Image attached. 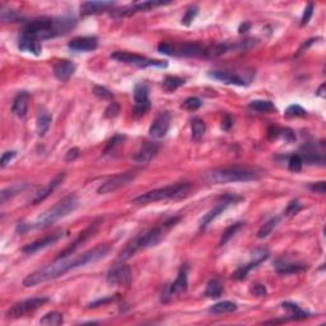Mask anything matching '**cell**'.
I'll return each mask as SVG.
<instances>
[{
    "label": "cell",
    "instance_id": "obj_1",
    "mask_svg": "<svg viewBox=\"0 0 326 326\" xmlns=\"http://www.w3.org/2000/svg\"><path fill=\"white\" fill-rule=\"evenodd\" d=\"M110 251L111 247L109 245H98L94 249L88 250V251L80 254V255L57 257L54 263L49 264V265L42 268V269L36 270L34 273H31L30 275H27L23 280V286L35 287L37 284L45 283L47 280L59 278V276L70 272V270L97 263V261L105 259L110 254Z\"/></svg>",
    "mask_w": 326,
    "mask_h": 326
},
{
    "label": "cell",
    "instance_id": "obj_2",
    "mask_svg": "<svg viewBox=\"0 0 326 326\" xmlns=\"http://www.w3.org/2000/svg\"><path fill=\"white\" fill-rule=\"evenodd\" d=\"M74 18L61 17V18H37V19L30 20L23 28V34L31 37H35L36 40L43 41L60 36V35L69 32L75 26Z\"/></svg>",
    "mask_w": 326,
    "mask_h": 326
},
{
    "label": "cell",
    "instance_id": "obj_3",
    "mask_svg": "<svg viewBox=\"0 0 326 326\" xmlns=\"http://www.w3.org/2000/svg\"><path fill=\"white\" fill-rule=\"evenodd\" d=\"M179 222H180V217H173V218H170L167 222H164L162 226L152 228V230L148 231V232L140 235V236H138L137 238H134V240L131 241L123 251H121L120 255H119V260H127L133 256V255H135L138 251H140V250L149 249V247H153L156 246V245H158V243L163 240V237H164L166 232H168V231H170L172 227L176 226Z\"/></svg>",
    "mask_w": 326,
    "mask_h": 326
},
{
    "label": "cell",
    "instance_id": "obj_4",
    "mask_svg": "<svg viewBox=\"0 0 326 326\" xmlns=\"http://www.w3.org/2000/svg\"><path fill=\"white\" fill-rule=\"evenodd\" d=\"M190 190H191V185L187 181L172 183V185H168L166 187H161V189L152 190V191L142 194L139 197L134 198L131 200V203L138 204V205H144V204L156 203V201H161V200L183 199L189 195Z\"/></svg>",
    "mask_w": 326,
    "mask_h": 326
},
{
    "label": "cell",
    "instance_id": "obj_5",
    "mask_svg": "<svg viewBox=\"0 0 326 326\" xmlns=\"http://www.w3.org/2000/svg\"><path fill=\"white\" fill-rule=\"evenodd\" d=\"M78 204L79 203H78V199L75 195H68L64 199H61L60 201H57L53 208L47 209L45 213L41 214L36 219V222L31 224V227L36 228V230L47 228V227H50L51 224H54L57 220H60L64 217L73 213L74 210L78 208Z\"/></svg>",
    "mask_w": 326,
    "mask_h": 326
},
{
    "label": "cell",
    "instance_id": "obj_6",
    "mask_svg": "<svg viewBox=\"0 0 326 326\" xmlns=\"http://www.w3.org/2000/svg\"><path fill=\"white\" fill-rule=\"evenodd\" d=\"M260 173L250 168L241 167H230L213 170L205 175V180L210 183H228V182H247L257 180Z\"/></svg>",
    "mask_w": 326,
    "mask_h": 326
},
{
    "label": "cell",
    "instance_id": "obj_7",
    "mask_svg": "<svg viewBox=\"0 0 326 326\" xmlns=\"http://www.w3.org/2000/svg\"><path fill=\"white\" fill-rule=\"evenodd\" d=\"M158 51L163 55L177 57H204L209 56V49L204 47L199 43H158Z\"/></svg>",
    "mask_w": 326,
    "mask_h": 326
},
{
    "label": "cell",
    "instance_id": "obj_8",
    "mask_svg": "<svg viewBox=\"0 0 326 326\" xmlns=\"http://www.w3.org/2000/svg\"><path fill=\"white\" fill-rule=\"evenodd\" d=\"M111 59L120 61L129 65H135L138 68H167L168 63L163 60H153L145 56L138 55V54L127 53V51H116L111 55Z\"/></svg>",
    "mask_w": 326,
    "mask_h": 326
},
{
    "label": "cell",
    "instance_id": "obj_9",
    "mask_svg": "<svg viewBox=\"0 0 326 326\" xmlns=\"http://www.w3.org/2000/svg\"><path fill=\"white\" fill-rule=\"evenodd\" d=\"M241 199H242V198L237 197V195H232V194L223 195V197L218 200V203H217L208 213L204 214V216L201 217V219H200L199 222L200 230H205L206 227L209 226V224L216 219L217 217H219L220 214L223 213L228 206L232 205V204H236L237 201H240Z\"/></svg>",
    "mask_w": 326,
    "mask_h": 326
},
{
    "label": "cell",
    "instance_id": "obj_10",
    "mask_svg": "<svg viewBox=\"0 0 326 326\" xmlns=\"http://www.w3.org/2000/svg\"><path fill=\"white\" fill-rule=\"evenodd\" d=\"M49 302V298L47 297H34V298H28V300H24L22 302H18L16 305L10 307L8 309L7 316L8 317H22L24 316L26 313L32 312L35 309L40 308L41 306H43L45 303Z\"/></svg>",
    "mask_w": 326,
    "mask_h": 326
},
{
    "label": "cell",
    "instance_id": "obj_11",
    "mask_svg": "<svg viewBox=\"0 0 326 326\" xmlns=\"http://www.w3.org/2000/svg\"><path fill=\"white\" fill-rule=\"evenodd\" d=\"M134 100L135 106L133 109V115L135 117L143 116L150 109L149 101V91L145 83H139L134 88Z\"/></svg>",
    "mask_w": 326,
    "mask_h": 326
},
{
    "label": "cell",
    "instance_id": "obj_12",
    "mask_svg": "<svg viewBox=\"0 0 326 326\" xmlns=\"http://www.w3.org/2000/svg\"><path fill=\"white\" fill-rule=\"evenodd\" d=\"M134 177H135V175H134L133 172L119 173L116 176L111 177V179H109L107 181H105V182L97 189V193L101 194V195L113 193V191H116V190L129 185V183L134 180Z\"/></svg>",
    "mask_w": 326,
    "mask_h": 326
},
{
    "label": "cell",
    "instance_id": "obj_13",
    "mask_svg": "<svg viewBox=\"0 0 326 326\" xmlns=\"http://www.w3.org/2000/svg\"><path fill=\"white\" fill-rule=\"evenodd\" d=\"M106 279L110 286H129L133 279V274L129 265L121 264L109 272Z\"/></svg>",
    "mask_w": 326,
    "mask_h": 326
},
{
    "label": "cell",
    "instance_id": "obj_14",
    "mask_svg": "<svg viewBox=\"0 0 326 326\" xmlns=\"http://www.w3.org/2000/svg\"><path fill=\"white\" fill-rule=\"evenodd\" d=\"M171 125V115L168 111H162L156 116L149 127V135L154 139H162L167 135Z\"/></svg>",
    "mask_w": 326,
    "mask_h": 326
},
{
    "label": "cell",
    "instance_id": "obj_15",
    "mask_svg": "<svg viewBox=\"0 0 326 326\" xmlns=\"http://www.w3.org/2000/svg\"><path fill=\"white\" fill-rule=\"evenodd\" d=\"M100 222H101V220H97V222L91 223L90 227H87L83 232L79 233V236H78L77 240L74 241V242L70 243L67 249H64L63 251L59 254V256H57V257H67V256H70V255H73V254L75 253V251H77V250L79 249L80 246H82V243L86 242V241L88 240L90 237H92L94 233L97 232V228H98V226H100Z\"/></svg>",
    "mask_w": 326,
    "mask_h": 326
},
{
    "label": "cell",
    "instance_id": "obj_16",
    "mask_svg": "<svg viewBox=\"0 0 326 326\" xmlns=\"http://www.w3.org/2000/svg\"><path fill=\"white\" fill-rule=\"evenodd\" d=\"M187 290V270L181 269L179 275H177L176 280L173 282L170 286H166V288L163 290L162 293V301H167L172 298L173 296L181 294V293L186 292Z\"/></svg>",
    "mask_w": 326,
    "mask_h": 326
},
{
    "label": "cell",
    "instance_id": "obj_17",
    "mask_svg": "<svg viewBox=\"0 0 326 326\" xmlns=\"http://www.w3.org/2000/svg\"><path fill=\"white\" fill-rule=\"evenodd\" d=\"M61 237H63V232L53 233V235H49V236H45L42 237V238H40V240L35 241V242L28 243L27 246L23 247L22 251H23L24 254H27V255H32V254L37 253V251H40V250L47 249V247L53 246L54 243H56L57 241L60 240Z\"/></svg>",
    "mask_w": 326,
    "mask_h": 326
},
{
    "label": "cell",
    "instance_id": "obj_18",
    "mask_svg": "<svg viewBox=\"0 0 326 326\" xmlns=\"http://www.w3.org/2000/svg\"><path fill=\"white\" fill-rule=\"evenodd\" d=\"M65 176H67V175H65V172H60L59 175H56V176L54 177L50 182L47 183L46 186L42 187L40 191H37V193L35 194V197L32 198V200H31V204L36 205V204L41 203V201H43V200L46 199V198L50 197V194H53L54 191H55V190L60 186L61 183H63Z\"/></svg>",
    "mask_w": 326,
    "mask_h": 326
},
{
    "label": "cell",
    "instance_id": "obj_19",
    "mask_svg": "<svg viewBox=\"0 0 326 326\" xmlns=\"http://www.w3.org/2000/svg\"><path fill=\"white\" fill-rule=\"evenodd\" d=\"M70 50L77 51V53H90L96 50L98 46V40L94 36H84L73 38L68 43Z\"/></svg>",
    "mask_w": 326,
    "mask_h": 326
},
{
    "label": "cell",
    "instance_id": "obj_20",
    "mask_svg": "<svg viewBox=\"0 0 326 326\" xmlns=\"http://www.w3.org/2000/svg\"><path fill=\"white\" fill-rule=\"evenodd\" d=\"M18 49L23 53L34 54L35 56H40L42 54V45H41L40 41L36 40L35 37L23 34V32L18 38Z\"/></svg>",
    "mask_w": 326,
    "mask_h": 326
},
{
    "label": "cell",
    "instance_id": "obj_21",
    "mask_svg": "<svg viewBox=\"0 0 326 326\" xmlns=\"http://www.w3.org/2000/svg\"><path fill=\"white\" fill-rule=\"evenodd\" d=\"M157 153H158V144L153 143V142H146L138 150V153L133 157V160L134 162L139 163V164H146L153 160Z\"/></svg>",
    "mask_w": 326,
    "mask_h": 326
},
{
    "label": "cell",
    "instance_id": "obj_22",
    "mask_svg": "<svg viewBox=\"0 0 326 326\" xmlns=\"http://www.w3.org/2000/svg\"><path fill=\"white\" fill-rule=\"evenodd\" d=\"M75 70H77L75 64L64 59V60H59L54 65V75L61 82H68L70 78L73 77Z\"/></svg>",
    "mask_w": 326,
    "mask_h": 326
},
{
    "label": "cell",
    "instance_id": "obj_23",
    "mask_svg": "<svg viewBox=\"0 0 326 326\" xmlns=\"http://www.w3.org/2000/svg\"><path fill=\"white\" fill-rule=\"evenodd\" d=\"M210 78H213L216 80H219L222 83L226 84H232V86H247V83L245 82V79L237 75L235 73H231V72H226V70H213V72H209L208 73Z\"/></svg>",
    "mask_w": 326,
    "mask_h": 326
},
{
    "label": "cell",
    "instance_id": "obj_24",
    "mask_svg": "<svg viewBox=\"0 0 326 326\" xmlns=\"http://www.w3.org/2000/svg\"><path fill=\"white\" fill-rule=\"evenodd\" d=\"M113 7H115V3L112 1H86L80 5V12H82V16H90V14L106 12Z\"/></svg>",
    "mask_w": 326,
    "mask_h": 326
},
{
    "label": "cell",
    "instance_id": "obj_25",
    "mask_svg": "<svg viewBox=\"0 0 326 326\" xmlns=\"http://www.w3.org/2000/svg\"><path fill=\"white\" fill-rule=\"evenodd\" d=\"M164 4H168V3H164V1H143V3H138V4H134V5H131V7L129 8H125L124 10H116V12H119V17H123V16H133V14L138 13V12H148V10H150L152 8H156V7H160V5H164Z\"/></svg>",
    "mask_w": 326,
    "mask_h": 326
},
{
    "label": "cell",
    "instance_id": "obj_26",
    "mask_svg": "<svg viewBox=\"0 0 326 326\" xmlns=\"http://www.w3.org/2000/svg\"><path fill=\"white\" fill-rule=\"evenodd\" d=\"M28 100H30V94L24 92V91L19 92L13 101L12 112L17 117H20V119L26 116L27 111H28Z\"/></svg>",
    "mask_w": 326,
    "mask_h": 326
},
{
    "label": "cell",
    "instance_id": "obj_27",
    "mask_svg": "<svg viewBox=\"0 0 326 326\" xmlns=\"http://www.w3.org/2000/svg\"><path fill=\"white\" fill-rule=\"evenodd\" d=\"M275 269L279 274H294V273H301L303 270L307 269L306 265L303 264H297V263H290V261H287V260L280 259L275 263Z\"/></svg>",
    "mask_w": 326,
    "mask_h": 326
},
{
    "label": "cell",
    "instance_id": "obj_28",
    "mask_svg": "<svg viewBox=\"0 0 326 326\" xmlns=\"http://www.w3.org/2000/svg\"><path fill=\"white\" fill-rule=\"evenodd\" d=\"M51 121H53V116L50 113L45 110L40 111L36 120V133L38 137H43L47 133V130L51 125Z\"/></svg>",
    "mask_w": 326,
    "mask_h": 326
},
{
    "label": "cell",
    "instance_id": "obj_29",
    "mask_svg": "<svg viewBox=\"0 0 326 326\" xmlns=\"http://www.w3.org/2000/svg\"><path fill=\"white\" fill-rule=\"evenodd\" d=\"M249 107L251 110L257 111L261 113H273L276 111V107L272 101L265 100H255L253 102H250Z\"/></svg>",
    "mask_w": 326,
    "mask_h": 326
},
{
    "label": "cell",
    "instance_id": "obj_30",
    "mask_svg": "<svg viewBox=\"0 0 326 326\" xmlns=\"http://www.w3.org/2000/svg\"><path fill=\"white\" fill-rule=\"evenodd\" d=\"M237 309V305L235 302H231V301H222V302H218L216 305L209 308L210 313H214V315H224V313H231L235 312Z\"/></svg>",
    "mask_w": 326,
    "mask_h": 326
},
{
    "label": "cell",
    "instance_id": "obj_31",
    "mask_svg": "<svg viewBox=\"0 0 326 326\" xmlns=\"http://www.w3.org/2000/svg\"><path fill=\"white\" fill-rule=\"evenodd\" d=\"M282 306H283L284 309H287V311L290 312V317H288V320H300V319H306V317H308V313L305 312L303 309H301L300 307L297 306V305H294V303L284 302Z\"/></svg>",
    "mask_w": 326,
    "mask_h": 326
},
{
    "label": "cell",
    "instance_id": "obj_32",
    "mask_svg": "<svg viewBox=\"0 0 326 326\" xmlns=\"http://www.w3.org/2000/svg\"><path fill=\"white\" fill-rule=\"evenodd\" d=\"M223 293V287L218 279H212L208 282L205 290V296L209 298H219Z\"/></svg>",
    "mask_w": 326,
    "mask_h": 326
},
{
    "label": "cell",
    "instance_id": "obj_33",
    "mask_svg": "<svg viewBox=\"0 0 326 326\" xmlns=\"http://www.w3.org/2000/svg\"><path fill=\"white\" fill-rule=\"evenodd\" d=\"M183 84H185V80H183L182 78L168 75V77H166L163 79L162 86L163 90L166 91V92H168V93H171V92H175L177 88H180V87L183 86Z\"/></svg>",
    "mask_w": 326,
    "mask_h": 326
},
{
    "label": "cell",
    "instance_id": "obj_34",
    "mask_svg": "<svg viewBox=\"0 0 326 326\" xmlns=\"http://www.w3.org/2000/svg\"><path fill=\"white\" fill-rule=\"evenodd\" d=\"M27 187L26 183H16V185H12V186L7 187V189H4L0 194V200H1V203H5L8 199L10 198L16 197L17 194H19L22 190H24Z\"/></svg>",
    "mask_w": 326,
    "mask_h": 326
},
{
    "label": "cell",
    "instance_id": "obj_35",
    "mask_svg": "<svg viewBox=\"0 0 326 326\" xmlns=\"http://www.w3.org/2000/svg\"><path fill=\"white\" fill-rule=\"evenodd\" d=\"M205 123L199 117H195L191 120V134H193L194 140H200L205 134Z\"/></svg>",
    "mask_w": 326,
    "mask_h": 326
},
{
    "label": "cell",
    "instance_id": "obj_36",
    "mask_svg": "<svg viewBox=\"0 0 326 326\" xmlns=\"http://www.w3.org/2000/svg\"><path fill=\"white\" fill-rule=\"evenodd\" d=\"M63 323H64L63 315H61L60 312H56V311L46 313V315H45V316L40 320L41 325L57 326V325H61Z\"/></svg>",
    "mask_w": 326,
    "mask_h": 326
},
{
    "label": "cell",
    "instance_id": "obj_37",
    "mask_svg": "<svg viewBox=\"0 0 326 326\" xmlns=\"http://www.w3.org/2000/svg\"><path fill=\"white\" fill-rule=\"evenodd\" d=\"M278 223H279V217H274V218L268 220V222H266L265 224H263L261 228L257 231V238H265V237L269 236L270 233L273 232L274 228L278 226Z\"/></svg>",
    "mask_w": 326,
    "mask_h": 326
},
{
    "label": "cell",
    "instance_id": "obj_38",
    "mask_svg": "<svg viewBox=\"0 0 326 326\" xmlns=\"http://www.w3.org/2000/svg\"><path fill=\"white\" fill-rule=\"evenodd\" d=\"M242 226H243L242 222H238V223H235V224H232V226L228 227V228H227V230L222 233V237H220V242H219L220 246L226 245V243L228 242V241H230L231 238H232V237L241 230V228H242Z\"/></svg>",
    "mask_w": 326,
    "mask_h": 326
},
{
    "label": "cell",
    "instance_id": "obj_39",
    "mask_svg": "<svg viewBox=\"0 0 326 326\" xmlns=\"http://www.w3.org/2000/svg\"><path fill=\"white\" fill-rule=\"evenodd\" d=\"M256 264L255 263H253V261H250L249 264H246V265H242V266H240V268H238V269L236 270V272H235V273L232 274V278L235 280H242V279H245V278H246L247 276V274L250 273V270H253L254 268H256Z\"/></svg>",
    "mask_w": 326,
    "mask_h": 326
},
{
    "label": "cell",
    "instance_id": "obj_40",
    "mask_svg": "<svg viewBox=\"0 0 326 326\" xmlns=\"http://www.w3.org/2000/svg\"><path fill=\"white\" fill-rule=\"evenodd\" d=\"M268 257H269V250L265 249V247H259V249H256L255 251H253L251 261L259 266L260 264L263 263V261H265Z\"/></svg>",
    "mask_w": 326,
    "mask_h": 326
},
{
    "label": "cell",
    "instance_id": "obj_41",
    "mask_svg": "<svg viewBox=\"0 0 326 326\" xmlns=\"http://www.w3.org/2000/svg\"><path fill=\"white\" fill-rule=\"evenodd\" d=\"M198 13H199V8H198L197 5H193V7H190L189 9L186 10V13H185V16H183V17H182V20H181V23H182L183 26L189 27L190 24L193 23L194 19L197 18Z\"/></svg>",
    "mask_w": 326,
    "mask_h": 326
},
{
    "label": "cell",
    "instance_id": "obj_42",
    "mask_svg": "<svg viewBox=\"0 0 326 326\" xmlns=\"http://www.w3.org/2000/svg\"><path fill=\"white\" fill-rule=\"evenodd\" d=\"M303 161L300 154H292L288 160V168L292 172H300L302 170Z\"/></svg>",
    "mask_w": 326,
    "mask_h": 326
},
{
    "label": "cell",
    "instance_id": "obj_43",
    "mask_svg": "<svg viewBox=\"0 0 326 326\" xmlns=\"http://www.w3.org/2000/svg\"><path fill=\"white\" fill-rule=\"evenodd\" d=\"M201 105H203V102H201L200 98H198V97H189V98L183 101L182 107L189 111H197L198 109L201 107Z\"/></svg>",
    "mask_w": 326,
    "mask_h": 326
},
{
    "label": "cell",
    "instance_id": "obj_44",
    "mask_svg": "<svg viewBox=\"0 0 326 326\" xmlns=\"http://www.w3.org/2000/svg\"><path fill=\"white\" fill-rule=\"evenodd\" d=\"M22 19V16L17 13L16 10L3 9L1 10V20L3 22H18Z\"/></svg>",
    "mask_w": 326,
    "mask_h": 326
},
{
    "label": "cell",
    "instance_id": "obj_45",
    "mask_svg": "<svg viewBox=\"0 0 326 326\" xmlns=\"http://www.w3.org/2000/svg\"><path fill=\"white\" fill-rule=\"evenodd\" d=\"M306 110L302 109L300 105H292L286 110V115L287 117H300V116H306Z\"/></svg>",
    "mask_w": 326,
    "mask_h": 326
},
{
    "label": "cell",
    "instance_id": "obj_46",
    "mask_svg": "<svg viewBox=\"0 0 326 326\" xmlns=\"http://www.w3.org/2000/svg\"><path fill=\"white\" fill-rule=\"evenodd\" d=\"M301 208H302V205H301L300 200L293 199V200H290V204L287 205L286 210H284V214H286L287 217L294 216V214H297L298 212H300Z\"/></svg>",
    "mask_w": 326,
    "mask_h": 326
},
{
    "label": "cell",
    "instance_id": "obj_47",
    "mask_svg": "<svg viewBox=\"0 0 326 326\" xmlns=\"http://www.w3.org/2000/svg\"><path fill=\"white\" fill-rule=\"evenodd\" d=\"M93 93L96 94L97 97L102 98V100H112L113 98L112 93H111L110 91L107 90V88H105V87H101V86L94 87Z\"/></svg>",
    "mask_w": 326,
    "mask_h": 326
},
{
    "label": "cell",
    "instance_id": "obj_48",
    "mask_svg": "<svg viewBox=\"0 0 326 326\" xmlns=\"http://www.w3.org/2000/svg\"><path fill=\"white\" fill-rule=\"evenodd\" d=\"M124 140H125V137H124V135H119V134L115 135L112 139L109 140V143H107V145H106V149H105V153H109V152L112 150L115 146L119 145L120 143H123Z\"/></svg>",
    "mask_w": 326,
    "mask_h": 326
},
{
    "label": "cell",
    "instance_id": "obj_49",
    "mask_svg": "<svg viewBox=\"0 0 326 326\" xmlns=\"http://www.w3.org/2000/svg\"><path fill=\"white\" fill-rule=\"evenodd\" d=\"M119 112H120V106H119V103L111 102L110 105H109V107L106 109V111H105V115H106V117L112 119V117H116L117 115H119Z\"/></svg>",
    "mask_w": 326,
    "mask_h": 326
},
{
    "label": "cell",
    "instance_id": "obj_50",
    "mask_svg": "<svg viewBox=\"0 0 326 326\" xmlns=\"http://www.w3.org/2000/svg\"><path fill=\"white\" fill-rule=\"evenodd\" d=\"M117 298H119L117 296H110V297H106V298H101V300H97V301H94V302H91L90 305H88V307H90V308H96V307H98V306H103V305H107V303L113 302V301L117 300Z\"/></svg>",
    "mask_w": 326,
    "mask_h": 326
},
{
    "label": "cell",
    "instance_id": "obj_51",
    "mask_svg": "<svg viewBox=\"0 0 326 326\" xmlns=\"http://www.w3.org/2000/svg\"><path fill=\"white\" fill-rule=\"evenodd\" d=\"M313 14V4H308L306 8H305V12H303L302 19H301V26H306L309 22L311 17Z\"/></svg>",
    "mask_w": 326,
    "mask_h": 326
},
{
    "label": "cell",
    "instance_id": "obj_52",
    "mask_svg": "<svg viewBox=\"0 0 326 326\" xmlns=\"http://www.w3.org/2000/svg\"><path fill=\"white\" fill-rule=\"evenodd\" d=\"M16 156H17V152H16V150H9V152H5V153H3V156H1V160H0V166L4 168V167L7 166L8 163H10V161L16 158Z\"/></svg>",
    "mask_w": 326,
    "mask_h": 326
},
{
    "label": "cell",
    "instance_id": "obj_53",
    "mask_svg": "<svg viewBox=\"0 0 326 326\" xmlns=\"http://www.w3.org/2000/svg\"><path fill=\"white\" fill-rule=\"evenodd\" d=\"M308 189L311 190V191H313V193L321 194V195H324V194H325V191H326V183H325V181L313 182V183H311V185H309Z\"/></svg>",
    "mask_w": 326,
    "mask_h": 326
},
{
    "label": "cell",
    "instance_id": "obj_54",
    "mask_svg": "<svg viewBox=\"0 0 326 326\" xmlns=\"http://www.w3.org/2000/svg\"><path fill=\"white\" fill-rule=\"evenodd\" d=\"M80 154V149L77 148V146H74L72 149H69L65 154V162H74V161L77 160L78 157Z\"/></svg>",
    "mask_w": 326,
    "mask_h": 326
},
{
    "label": "cell",
    "instance_id": "obj_55",
    "mask_svg": "<svg viewBox=\"0 0 326 326\" xmlns=\"http://www.w3.org/2000/svg\"><path fill=\"white\" fill-rule=\"evenodd\" d=\"M251 292H253V294H255V296L257 297H265L266 294H268L266 288L263 286V284H254Z\"/></svg>",
    "mask_w": 326,
    "mask_h": 326
},
{
    "label": "cell",
    "instance_id": "obj_56",
    "mask_svg": "<svg viewBox=\"0 0 326 326\" xmlns=\"http://www.w3.org/2000/svg\"><path fill=\"white\" fill-rule=\"evenodd\" d=\"M232 125H233L232 117H231L230 115H224L223 121H222V129H223L224 131H228V130L232 127Z\"/></svg>",
    "mask_w": 326,
    "mask_h": 326
},
{
    "label": "cell",
    "instance_id": "obj_57",
    "mask_svg": "<svg viewBox=\"0 0 326 326\" xmlns=\"http://www.w3.org/2000/svg\"><path fill=\"white\" fill-rule=\"evenodd\" d=\"M325 88H326V84L324 83V84H321V86H320V88L319 90H317V92H316V94L319 97H325Z\"/></svg>",
    "mask_w": 326,
    "mask_h": 326
},
{
    "label": "cell",
    "instance_id": "obj_58",
    "mask_svg": "<svg viewBox=\"0 0 326 326\" xmlns=\"http://www.w3.org/2000/svg\"><path fill=\"white\" fill-rule=\"evenodd\" d=\"M250 28V23H242L240 26V28H238V32L240 34H243V32H247V30Z\"/></svg>",
    "mask_w": 326,
    "mask_h": 326
}]
</instances>
